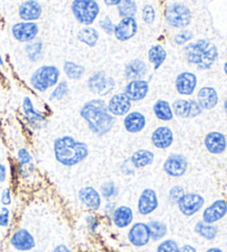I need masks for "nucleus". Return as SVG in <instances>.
<instances>
[{
  "label": "nucleus",
  "instance_id": "obj_41",
  "mask_svg": "<svg viewBox=\"0 0 227 252\" xmlns=\"http://www.w3.org/2000/svg\"><path fill=\"white\" fill-rule=\"evenodd\" d=\"M142 19L147 25H153L156 19L155 9L152 4H145L142 9Z\"/></svg>",
  "mask_w": 227,
  "mask_h": 252
},
{
  "label": "nucleus",
  "instance_id": "obj_40",
  "mask_svg": "<svg viewBox=\"0 0 227 252\" xmlns=\"http://www.w3.org/2000/svg\"><path fill=\"white\" fill-rule=\"evenodd\" d=\"M193 38H194L193 31L188 30V29H184V30H182L181 32L176 33L174 35L173 40H174V42L178 44V46H184V44L192 41Z\"/></svg>",
  "mask_w": 227,
  "mask_h": 252
},
{
  "label": "nucleus",
  "instance_id": "obj_24",
  "mask_svg": "<svg viewBox=\"0 0 227 252\" xmlns=\"http://www.w3.org/2000/svg\"><path fill=\"white\" fill-rule=\"evenodd\" d=\"M123 126L126 132L136 134L142 132L147 126V118L143 113L138 111L129 112L123 120Z\"/></svg>",
  "mask_w": 227,
  "mask_h": 252
},
{
  "label": "nucleus",
  "instance_id": "obj_54",
  "mask_svg": "<svg viewBox=\"0 0 227 252\" xmlns=\"http://www.w3.org/2000/svg\"><path fill=\"white\" fill-rule=\"evenodd\" d=\"M206 252H223V251H222L220 248H211L206 250Z\"/></svg>",
  "mask_w": 227,
  "mask_h": 252
},
{
  "label": "nucleus",
  "instance_id": "obj_38",
  "mask_svg": "<svg viewBox=\"0 0 227 252\" xmlns=\"http://www.w3.org/2000/svg\"><path fill=\"white\" fill-rule=\"evenodd\" d=\"M68 93H69V85H68L67 81H61L59 82L53 91L51 92L49 96V101H61L65 98Z\"/></svg>",
  "mask_w": 227,
  "mask_h": 252
},
{
  "label": "nucleus",
  "instance_id": "obj_18",
  "mask_svg": "<svg viewBox=\"0 0 227 252\" xmlns=\"http://www.w3.org/2000/svg\"><path fill=\"white\" fill-rule=\"evenodd\" d=\"M129 241L131 245L134 247H144L147 246L150 240H151V235H150V230L148 227V223L144 222H136L132 227L130 228L128 233Z\"/></svg>",
  "mask_w": 227,
  "mask_h": 252
},
{
  "label": "nucleus",
  "instance_id": "obj_31",
  "mask_svg": "<svg viewBox=\"0 0 227 252\" xmlns=\"http://www.w3.org/2000/svg\"><path fill=\"white\" fill-rule=\"evenodd\" d=\"M166 50L163 48V46H161V44H154V46L150 48L148 53L149 61L153 64L154 70H157L158 67L164 63V61L166 60Z\"/></svg>",
  "mask_w": 227,
  "mask_h": 252
},
{
  "label": "nucleus",
  "instance_id": "obj_30",
  "mask_svg": "<svg viewBox=\"0 0 227 252\" xmlns=\"http://www.w3.org/2000/svg\"><path fill=\"white\" fill-rule=\"evenodd\" d=\"M76 39L81 43L85 44V46L93 48L97 46L100 39V34L95 28H92V27H84V28L79 30L78 34H76Z\"/></svg>",
  "mask_w": 227,
  "mask_h": 252
},
{
  "label": "nucleus",
  "instance_id": "obj_1",
  "mask_svg": "<svg viewBox=\"0 0 227 252\" xmlns=\"http://www.w3.org/2000/svg\"><path fill=\"white\" fill-rule=\"evenodd\" d=\"M80 115L87 122L89 129L97 136H104L115 124L114 116L109 112L107 103L102 98H93L85 103Z\"/></svg>",
  "mask_w": 227,
  "mask_h": 252
},
{
  "label": "nucleus",
  "instance_id": "obj_8",
  "mask_svg": "<svg viewBox=\"0 0 227 252\" xmlns=\"http://www.w3.org/2000/svg\"><path fill=\"white\" fill-rule=\"evenodd\" d=\"M11 33L18 42L28 43L37 38L39 33V27L36 22L21 21L12 26Z\"/></svg>",
  "mask_w": 227,
  "mask_h": 252
},
{
  "label": "nucleus",
  "instance_id": "obj_16",
  "mask_svg": "<svg viewBox=\"0 0 227 252\" xmlns=\"http://www.w3.org/2000/svg\"><path fill=\"white\" fill-rule=\"evenodd\" d=\"M150 91L149 82L145 80H133L129 81L125 85L124 94L129 97L131 102H140L144 100Z\"/></svg>",
  "mask_w": 227,
  "mask_h": 252
},
{
  "label": "nucleus",
  "instance_id": "obj_10",
  "mask_svg": "<svg viewBox=\"0 0 227 252\" xmlns=\"http://www.w3.org/2000/svg\"><path fill=\"white\" fill-rule=\"evenodd\" d=\"M172 110H173L174 115L182 119L197 118V116L201 115L203 112L202 107L199 106L197 101L184 100V98L175 100L173 104H172Z\"/></svg>",
  "mask_w": 227,
  "mask_h": 252
},
{
  "label": "nucleus",
  "instance_id": "obj_2",
  "mask_svg": "<svg viewBox=\"0 0 227 252\" xmlns=\"http://www.w3.org/2000/svg\"><path fill=\"white\" fill-rule=\"evenodd\" d=\"M54 157L63 166H76L87 158L89 147L85 143L76 141L72 136L58 137L53 143Z\"/></svg>",
  "mask_w": 227,
  "mask_h": 252
},
{
  "label": "nucleus",
  "instance_id": "obj_27",
  "mask_svg": "<svg viewBox=\"0 0 227 252\" xmlns=\"http://www.w3.org/2000/svg\"><path fill=\"white\" fill-rule=\"evenodd\" d=\"M134 215L133 210L128 206H120L114 209L112 214L113 223L117 228H126L129 227L133 221Z\"/></svg>",
  "mask_w": 227,
  "mask_h": 252
},
{
  "label": "nucleus",
  "instance_id": "obj_57",
  "mask_svg": "<svg viewBox=\"0 0 227 252\" xmlns=\"http://www.w3.org/2000/svg\"><path fill=\"white\" fill-rule=\"evenodd\" d=\"M0 65H3V59L1 57V53H0Z\"/></svg>",
  "mask_w": 227,
  "mask_h": 252
},
{
  "label": "nucleus",
  "instance_id": "obj_45",
  "mask_svg": "<svg viewBox=\"0 0 227 252\" xmlns=\"http://www.w3.org/2000/svg\"><path fill=\"white\" fill-rule=\"evenodd\" d=\"M100 27L101 29L106 32L107 34H113V31H114V27L115 25L113 24V21L111 20L110 17H104L102 20H100Z\"/></svg>",
  "mask_w": 227,
  "mask_h": 252
},
{
  "label": "nucleus",
  "instance_id": "obj_20",
  "mask_svg": "<svg viewBox=\"0 0 227 252\" xmlns=\"http://www.w3.org/2000/svg\"><path fill=\"white\" fill-rule=\"evenodd\" d=\"M151 141L154 147L158 150H166L174 142V134L169 126H158L151 135Z\"/></svg>",
  "mask_w": 227,
  "mask_h": 252
},
{
  "label": "nucleus",
  "instance_id": "obj_34",
  "mask_svg": "<svg viewBox=\"0 0 227 252\" xmlns=\"http://www.w3.org/2000/svg\"><path fill=\"white\" fill-rule=\"evenodd\" d=\"M194 231L197 233L198 236L206 240H214L217 232H219V229L216 226H213V223H206L204 221H198L194 227Z\"/></svg>",
  "mask_w": 227,
  "mask_h": 252
},
{
  "label": "nucleus",
  "instance_id": "obj_55",
  "mask_svg": "<svg viewBox=\"0 0 227 252\" xmlns=\"http://www.w3.org/2000/svg\"><path fill=\"white\" fill-rule=\"evenodd\" d=\"M224 111H225V113L227 114V97H226V100L224 102Z\"/></svg>",
  "mask_w": 227,
  "mask_h": 252
},
{
  "label": "nucleus",
  "instance_id": "obj_44",
  "mask_svg": "<svg viewBox=\"0 0 227 252\" xmlns=\"http://www.w3.org/2000/svg\"><path fill=\"white\" fill-rule=\"evenodd\" d=\"M17 158L19 160L21 166H26L30 164L33 161V156L30 155V153L26 150V148H20L17 153Z\"/></svg>",
  "mask_w": 227,
  "mask_h": 252
},
{
  "label": "nucleus",
  "instance_id": "obj_50",
  "mask_svg": "<svg viewBox=\"0 0 227 252\" xmlns=\"http://www.w3.org/2000/svg\"><path fill=\"white\" fill-rule=\"evenodd\" d=\"M114 209H115V204H114V202L109 201L108 204L106 205V208H104V213H106L109 216H112Z\"/></svg>",
  "mask_w": 227,
  "mask_h": 252
},
{
  "label": "nucleus",
  "instance_id": "obj_48",
  "mask_svg": "<svg viewBox=\"0 0 227 252\" xmlns=\"http://www.w3.org/2000/svg\"><path fill=\"white\" fill-rule=\"evenodd\" d=\"M87 224H88V227H89V229L92 232H94L95 230H97V228H98V221H97V219H95L93 216H88L87 217Z\"/></svg>",
  "mask_w": 227,
  "mask_h": 252
},
{
  "label": "nucleus",
  "instance_id": "obj_21",
  "mask_svg": "<svg viewBox=\"0 0 227 252\" xmlns=\"http://www.w3.org/2000/svg\"><path fill=\"white\" fill-rule=\"evenodd\" d=\"M79 199L89 209L98 210L102 205V197L94 187L87 186L79 190Z\"/></svg>",
  "mask_w": 227,
  "mask_h": 252
},
{
  "label": "nucleus",
  "instance_id": "obj_13",
  "mask_svg": "<svg viewBox=\"0 0 227 252\" xmlns=\"http://www.w3.org/2000/svg\"><path fill=\"white\" fill-rule=\"evenodd\" d=\"M197 87V76L193 72L184 71L175 79V90L180 95L189 96L195 92Z\"/></svg>",
  "mask_w": 227,
  "mask_h": 252
},
{
  "label": "nucleus",
  "instance_id": "obj_3",
  "mask_svg": "<svg viewBox=\"0 0 227 252\" xmlns=\"http://www.w3.org/2000/svg\"><path fill=\"white\" fill-rule=\"evenodd\" d=\"M185 59L189 64L196 66L198 70L211 69L219 58V49L214 43L206 39L186 44L184 48Z\"/></svg>",
  "mask_w": 227,
  "mask_h": 252
},
{
  "label": "nucleus",
  "instance_id": "obj_9",
  "mask_svg": "<svg viewBox=\"0 0 227 252\" xmlns=\"http://www.w3.org/2000/svg\"><path fill=\"white\" fill-rule=\"evenodd\" d=\"M204 202H205V200H204V198L201 195L195 192H189L184 193L176 204H178L182 214L186 216V217H192V216L197 214L203 208Z\"/></svg>",
  "mask_w": 227,
  "mask_h": 252
},
{
  "label": "nucleus",
  "instance_id": "obj_33",
  "mask_svg": "<svg viewBox=\"0 0 227 252\" xmlns=\"http://www.w3.org/2000/svg\"><path fill=\"white\" fill-rule=\"evenodd\" d=\"M22 110H24L26 118L28 119L31 123H38L44 120L42 113H40V112L35 109L34 103L29 96H25L24 102H22Z\"/></svg>",
  "mask_w": 227,
  "mask_h": 252
},
{
  "label": "nucleus",
  "instance_id": "obj_51",
  "mask_svg": "<svg viewBox=\"0 0 227 252\" xmlns=\"http://www.w3.org/2000/svg\"><path fill=\"white\" fill-rule=\"evenodd\" d=\"M179 252H197V250L195 249L193 246H190V245H184L183 247H181Z\"/></svg>",
  "mask_w": 227,
  "mask_h": 252
},
{
  "label": "nucleus",
  "instance_id": "obj_11",
  "mask_svg": "<svg viewBox=\"0 0 227 252\" xmlns=\"http://www.w3.org/2000/svg\"><path fill=\"white\" fill-rule=\"evenodd\" d=\"M189 163L186 157L182 154H171L163 164V169L170 177L179 178L188 172Z\"/></svg>",
  "mask_w": 227,
  "mask_h": 252
},
{
  "label": "nucleus",
  "instance_id": "obj_49",
  "mask_svg": "<svg viewBox=\"0 0 227 252\" xmlns=\"http://www.w3.org/2000/svg\"><path fill=\"white\" fill-rule=\"evenodd\" d=\"M7 178V168L3 164L0 163V184H2Z\"/></svg>",
  "mask_w": 227,
  "mask_h": 252
},
{
  "label": "nucleus",
  "instance_id": "obj_53",
  "mask_svg": "<svg viewBox=\"0 0 227 252\" xmlns=\"http://www.w3.org/2000/svg\"><path fill=\"white\" fill-rule=\"evenodd\" d=\"M122 0H104V3L107 4V6H117Z\"/></svg>",
  "mask_w": 227,
  "mask_h": 252
},
{
  "label": "nucleus",
  "instance_id": "obj_4",
  "mask_svg": "<svg viewBox=\"0 0 227 252\" xmlns=\"http://www.w3.org/2000/svg\"><path fill=\"white\" fill-rule=\"evenodd\" d=\"M60 70L56 65H42L36 70L30 78V84L36 91L45 92L59 83Z\"/></svg>",
  "mask_w": 227,
  "mask_h": 252
},
{
  "label": "nucleus",
  "instance_id": "obj_25",
  "mask_svg": "<svg viewBox=\"0 0 227 252\" xmlns=\"http://www.w3.org/2000/svg\"><path fill=\"white\" fill-rule=\"evenodd\" d=\"M219 94L212 87H204L197 92V103L202 110H213L219 104Z\"/></svg>",
  "mask_w": 227,
  "mask_h": 252
},
{
  "label": "nucleus",
  "instance_id": "obj_46",
  "mask_svg": "<svg viewBox=\"0 0 227 252\" xmlns=\"http://www.w3.org/2000/svg\"><path fill=\"white\" fill-rule=\"evenodd\" d=\"M9 221H10V210L7 207H2L0 209V227H8Z\"/></svg>",
  "mask_w": 227,
  "mask_h": 252
},
{
  "label": "nucleus",
  "instance_id": "obj_47",
  "mask_svg": "<svg viewBox=\"0 0 227 252\" xmlns=\"http://www.w3.org/2000/svg\"><path fill=\"white\" fill-rule=\"evenodd\" d=\"M1 204L4 207L11 204V191L9 188H4L1 192Z\"/></svg>",
  "mask_w": 227,
  "mask_h": 252
},
{
  "label": "nucleus",
  "instance_id": "obj_17",
  "mask_svg": "<svg viewBox=\"0 0 227 252\" xmlns=\"http://www.w3.org/2000/svg\"><path fill=\"white\" fill-rule=\"evenodd\" d=\"M107 105L109 112L113 116H125L131 111L132 102L124 93H116L110 97Z\"/></svg>",
  "mask_w": 227,
  "mask_h": 252
},
{
  "label": "nucleus",
  "instance_id": "obj_22",
  "mask_svg": "<svg viewBox=\"0 0 227 252\" xmlns=\"http://www.w3.org/2000/svg\"><path fill=\"white\" fill-rule=\"evenodd\" d=\"M204 145L211 154L220 155L225 152L227 141L224 134L220 132H210L204 138Z\"/></svg>",
  "mask_w": 227,
  "mask_h": 252
},
{
  "label": "nucleus",
  "instance_id": "obj_15",
  "mask_svg": "<svg viewBox=\"0 0 227 252\" xmlns=\"http://www.w3.org/2000/svg\"><path fill=\"white\" fill-rule=\"evenodd\" d=\"M10 244L16 250L27 252L35 248L36 240L29 230H27L25 228H20L13 232L10 239Z\"/></svg>",
  "mask_w": 227,
  "mask_h": 252
},
{
  "label": "nucleus",
  "instance_id": "obj_36",
  "mask_svg": "<svg viewBox=\"0 0 227 252\" xmlns=\"http://www.w3.org/2000/svg\"><path fill=\"white\" fill-rule=\"evenodd\" d=\"M151 240L158 241L163 239L167 233V227L164 222L158 221V220H152L148 223Z\"/></svg>",
  "mask_w": 227,
  "mask_h": 252
},
{
  "label": "nucleus",
  "instance_id": "obj_35",
  "mask_svg": "<svg viewBox=\"0 0 227 252\" xmlns=\"http://www.w3.org/2000/svg\"><path fill=\"white\" fill-rule=\"evenodd\" d=\"M63 71L70 80H81L85 73V67L74 61H66L63 64Z\"/></svg>",
  "mask_w": 227,
  "mask_h": 252
},
{
  "label": "nucleus",
  "instance_id": "obj_39",
  "mask_svg": "<svg viewBox=\"0 0 227 252\" xmlns=\"http://www.w3.org/2000/svg\"><path fill=\"white\" fill-rule=\"evenodd\" d=\"M100 193H101V197H103L107 200L114 198L117 195V188L115 184L113 182L103 183L101 185V189H100Z\"/></svg>",
  "mask_w": 227,
  "mask_h": 252
},
{
  "label": "nucleus",
  "instance_id": "obj_26",
  "mask_svg": "<svg viewBox=\"0 0 227 252\" xmlns=\"http://www.w3.org/2000/svg\"><path fill=\"white\" fill-rule=\"evenodd\" d=\"M124 73L125 78L129 81L143 80L144 76L148 74L147 63L141 59H134L126 64Z\"/></svg>",
  "mask_w": 227,
  "mask_h": 252
},
{
  "label": "nucleus",
  "instance_id": "obj_28",
  "mask_svg": "<svg viewBox=\"0 0 227 252\" xmlns=\"http://www.w3.org/2000/svg\"><path fill=\"white\" fill-rule=\"evenodd\" d=\"M153 112L156 119L162 121V122H170L174 118L172 105L165 100H157L154 103Z\"/></svg>",
  "mask_w": 227,
  "mask_h": 252
},
{
  "label": "nucleus",
  "instance_id": "obj_5",
  "mask_svg": "<svg viewBox=\"0 0 227 252\" xmlns=\"http://www.w3.org/2000/svg\"><path fill=\"white\" fill-rule=\"evenodd\" d=\"M71 10L79 24L91 26L100 13V6L95 0H74Z\"/></svg>",
  "mask_w": 227,
  "mask_h": 252
},
{
  "label": "nucleus",
  "instance_id": "obj_32",
  "mask_svg": "<svg viewBox=\"0 0 227 252\" xmlns=\"http://www.w3.org/2000/svg\"><path fill=\"white\" fill-rule=\"evenodd\" d=\"M26 53L31 62H39L43 57V44L41 40H34L26 44Z\"/></svg>",
  "mask_w": 227,
  "mask_h": 252
},
{
  "label": "nucleus",
  "instance_id": "obj_23",
  "mask_svg": "<svg viewBox=\"0 0 227 252\" xmlns=\"http://www.w3.org/2000/svg\"><path fill=\"white\" fill-rule=\"evenodd\" d=\"M42 15V7L37 0H27L19 7V17L22 21L35 22Z\"/></svg>",
  "mask_w": 227,
  "mask_h": 252
},
{
  "label": "nucleus",
  "instance_id": "obj_42",
  "mask_svg": "<svg viewBox=\"0 0 227 252\" xmlns=\"http://www.w3.org/2000/svg\"><path fill=\"white\" fill-rule=\"evenodd\" d=\"M179 250L180 247L178 242L172 239H166L157 246L156 252H179Z\"/></svg>",
  "mask_w": 227,
  "mask_h": 252
},
{
  "label": "nucleus",
  "instance_id": "obj_37",
  "mask_svg": "<svg viewBox=\"0 0 227 252\" xmlns=\"http://www.w3.org/2000/svg\"><path fill=\"white\" fill-rule=\"evenodd\" d=\"M117 12L121 18L135 17L138 12V6H136L135 0H122L117 4Z\"/></svg>",
  "mask_w": 227,
  "mask_h": 252
},
{
  "label": "nucleus",
  "instance_id": "obj_29",
  "mask_svg": "<svg viewBox=\"0 0 227 252\" xmlns=\"http://www.w3.org/2000/svg\"><path fill=\"white\" fill-rule=\"evenodd\" d=\"M130 161L135 168H144L153 164L154 153L149 150H139L133 153Z\"/></svg>",
  "mask_w": 227,
  "mask_h": 252
},
{
  "label": "nucleus",
  "instance_id": "obj_43",
  "mask_svg": "<svg viewBox=\"0 0 227 252\" xmlns=\"http://www.w3.org/2000/svg\"><path fill=\"white\" fill-rule=\"evenodd\" d=\"M184 188L180 186V185H175L171 188V190L169 192V198L170 201L173 202V204H176L180 200V198L184 195Z\"/></svg>",
  "mask_w": 227,
  "mask_h": 252
},
{
  "label": "nucleus",
  "instance_id": "obj_19",
  "mask_svg": "<svg viewBox=\"0 0 227 252\" xmlns=\"http://www.w3.org/2000/svg\"><path fill=\"white\" fill-rule=\"evenodd\" d=\"M227 214V202L224 199H219L204 209L202 221L206 223H215L223 219Z\"/></svg>",
  "mask_w": 227,
  "mask_h": 252
},
{
  "label": "nucleus",
  "instance_id": "obj_14",
  "mask_svg": "<svg viewBox=\"0 0 227 252\" xmlns=\"http://www.w3.org/2000/svg\"><path fill=\"white\" fill-rule=\"evenodd\" d=\"M158 198L155 190L151 188H147L141 192L138 200V211L140 215L148 216L151 215L157 209Z\"/></svg>",
  "mask_w": 227,
  "mask_h": 252
},
{
  "label": "nucleus",
  "instance_id": "obj_12",
  "mask_svg": "<svg viewBox=\"0 0 227 252\" xmlns=\"http://www.w3.org/2000/svg\"><path fill=\"white\" fill-rule=\"evenodd\" d=\"M138 29L139 26L134 17L122 18L119 24L114 27L113 34L119 41L125 42L135 37V34L138 33Z\"/></svg>",
  "mask_w": 227,
  "mask_h": 252
},
{
  "label": "nucleus",
  "instance_id": "obj_7",
  "mask_svg": "<svg viewBox=\"0 0 227 252\" xmlns=\"http://www.w3.org/2000/svg\"><path fill=\"white\" fill-rule=\"evenodd\" d=\"M88 88L93 94L106 96L115 89V81L104 71H98L88 79Z\"/></svg>",
  "mask_w": 227,
  "mask_h": 252
},
{
  "label": "nucleus",
  "instance_id": "obj_52",
  "mask_svg": "<svg viewBox=\"0 0 227 252\" xmlns=\"http://www.w3.org/2000/svg\"><path fill=\"white\" fill-rule=\"evenodd\" d=\"M53 252H72V251L65 245H59L54 248Z\"/></svg>",
  "mask_w": 227,
  "mask_h": 252
},
{
  "label": "nucleus",
  "instance_id": "obj_6",
  "mask_svg": "<svg viewBox=\"0 0 227 252\" xmlns=\"http://www.w3.org/2000/svg\"><path fill=\"white\" fill-rule=\"evenodd\" d=\"M192 11L183 3H172L165 9V21L172 28L185 29L192 22Z\"/></svg>",
  "mask_w": 227,
  "mask_h": 252
},
{
  "label": "nucleus",
  "instance_id": "obj_56",
  "mask_svg": "<svg viewBox=\"0 0 227 252\" xmlns=\"http://www.w3.org/2000/svg\"><path fill=\"white\" fill-rule=\"evenodd\" d=\"M224 72H225V74L227 76V61L225 62V64H224Z\"/></svg>",
  "mask_w": 227,
  "mask_h": 252
}]
</instances>
